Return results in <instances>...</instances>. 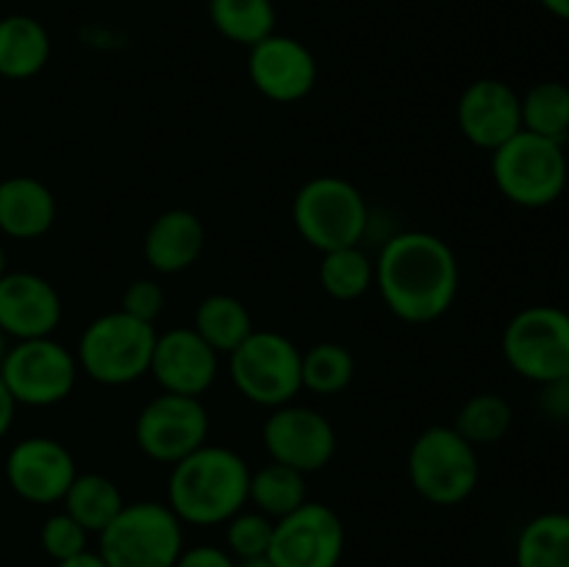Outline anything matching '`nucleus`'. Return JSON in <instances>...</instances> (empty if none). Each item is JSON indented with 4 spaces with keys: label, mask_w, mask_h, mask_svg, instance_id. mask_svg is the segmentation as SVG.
Masks as SVG:
<instances>
[{
    "label": "nucleus",
    "mask_w": 569,
    "mask_h": 567,
    "mask_svg": "<svg viewBox=\"0 0 569 567\" xmlns=\"http://www.w3.org/2000/svg\"><path fill=\"white\" fill-rule=\"evenodd\" d=\"M267 556L276 567H339L345 556V523L331 506L306 500L276 520Z\"/></svg>",
    "instance_id": "obj_12"
},
{
    "label": "nucleus",
    "mask_w": 569,
    "mask_h": 567,
    "mask_svg": "<svg viewBox=\"0 0 569 567\" xmlns=\"http://www.w3.org/2000/svg\"><path fill=\"white\" fill-rule=\"evenodd\" d=\"M6 272H9V267H6V248L0 245V278H3Z\"/></svg>",
    "instance_id": "obj_41"
},
{
    "label": "nucleus",
    "mask_w": 569,
    "mask_h": 567,
    "mask_svg": "<svg viewBox=\"0 0 569 567\" xmlns=\"http://www.w3.org/2000/svg\"><path fill=\"white\" fill-rule=\"evenodd\" d=\"M39 543H42V550L53 561L72 559V556L89 550V531L76 520L72 515H67L64 509L53 511L48 520L39 528Z\"/></svg>",
    "instance_id": "obj_32"
},
{
    "label": "nucleus",
    "mask_w": 569,
    "mask_h": 567,
    "mask_svg": "<svg viewBox=\"0 0 569 567\" xmlns=\"http://www.w3.org/2000/svg\"><path fill=\"white\" fill-rule=\"evenodd\" d=\"M522 131L565 145L569 137V87L561 81H539L520 94Z\"/></svg>",
    "instance_id": "obj_29"
},
{
    "label": "nucleus",
    "mask_w": 569,
    "mask_h": 567,
    "mask_svg": "<svg viewBox=\"0 0 569 567\" xmlns=\"http://www.w3.org/2000/svg\"><path fill=\"white\" fill-rule=\"evenodd\" d=\"M306 500H309V487H306L303 472L278 465V461L250 472L248 504H253L256 511L267 515L270 520H281L289 511L300 509Z\"/></svg>",
    "instance_id": "obj_26"
},
{
    "label": "nucleus",
    "mask_w": 569,
    "mask_h": 567,
    "mask_svg": "<svg viewBox=\"0 0 569 567\" xmlns=\"http://www.w3.org/2000/svg\"><path fill=\"white\" fill-rule=\"evenodd\" d=\"M50 33L37 17L6 14L0 17V78L28 81L48 67Z\"/></svg>",
    "instance_id": "obj_21"
},
{
    "label": "nucleus",
    "mask_w": 569,
    "mask_h": 567,
    "mask_svg": "<svg viewBox=\"0 0 569 567\" xmlns=\"http://www.w3.org/2000/svg\"><path fill=\"white\" fill-rule=\"evenodd\" d=\"M237 567H276L270 556H253V559H237Z\"/></svg>",
    "instance_id": "obj_39"
},
{
    "label": "nucleus",
    "mask_w": 569,
    "mask_h": 567,
    "mask_svg": "<svg viewBox=\"0 0 569 567\" xmlns=\"http://www.w3.org/2000/svg\"><path fill=\"white\" fill-rule=\"evenodd\" d=\"M261 439L270 461L311 476L326 470L337 456V431L322 411L303 404H287L270 409L261 428Z\"/></svg>",
    "instance_id": "obj_13"
},
{
    "label": "nucleus",
    "mask_w": 569,
    "mask_h": 567,
    "mask_svg": "<svg viewBox=\"0 0 569 567\" xmlns=\"http://www.w3.org/2000/svg\"><path fill=\"white\" fill-rule=\"evenodd\" d=\"M503 359L526 381L545 387L569 376V311L537 304L517 311L503 328Z\"/></svg>",
    "instance_id": "obj_9"
},
{
    "label": "nucleus",
    "mask_w": 569,
    "mask_h": 567,
    "mask_svg": "<svg viewBox=\"0 0 569 567\" xmlns=\"http://www.w3.org/2000/svg\"><path fill=\"white\" fill-rule=\"evenodd\" d=\"M303 350L272 328H256L228 354V376L244 400L264 409L287 406L303 392L300 381Z\"/></svg>",
    "instance_id": "obj_8"
},
{
    "label": "nucleus",
    "mask_w": 569,
    "mask_h": 567,
    "mask_svg": "<svg viewBox=\"0 0 569 567\" xmlns=\"http://www.w3.org/2000/svg\"><path fill=\"white\" fill-rule=\"evenodd\" d=\"M64 511L76 517L89 534H100L126 506L122 489L103 472H78L64 495Z\"/></svg>",
    "instance_id": "obj_24"
},
{
    "label": "nucleus",
    "mask_w": 569,
    "mask_h": 567,
    "mask_svg": "<svg viewBox=\"0 0 569 567\" xmlns=\"http://www.w3.org/2000/svg\"><path fill=\"white\" fill-rule=\"evenodd\" d=\"M248 78L272 103H298L317 87V59L300 39L270 33L248 48Z\"/></svg>",
    "instance_id": "obj_15"
},
{
    "label": "nucleus",
    "mask_w": 569,
    "mask_h": 567,
    "mask_svg": "<svg viewBox=\"0 0 569 567\" xmlns=\"http://www.w3.org/2000/svg\"><path fill=\"white\" fill-rule=\"evenodd\" d=\"M539 409L548 420L569 422V376L545 384L539 395Z\"/></svg>",
    "instance_id": "obj_34"
},
{
    "label": "nucleus",
    "mask_w": 569,
    "mask_h": 567,
    "mask_svg": "<svg viewBox=\"0 0 569 567\" xmlns=\"http://www.w3.org/2000/svg\"><path fill=\"white\" fill-rule=\"evenodd\" d=\"M206 248V226L194 211L167 209L144 233V261L159 276H178L198 265Z\"/></svg>",
    "instance_id": "obj_19"
},
{
    "label": "nucleus",
    "mask_w": 569,
    "mask_h": 567,
    "mask_svg": "<svg viewBox=\"0 0 569 567\" xmlns=\"http://www.w3.org/2000/svg\"><path fill=\"white\" fill-rule=\"evenodd\" d=\"M456 122L467 142L492 153L522 131L520 94L500 78H478L461 92Z\"/></svg>",
    "instance_id": "obj_17"
},
{
    "label": "nucleus",
    "mask_w": 569,
    "mask_h": 567,
    "mask_svg": "<svg viewBox=\"0 0 569 567\" xmlns=\"http://www.w3.org/2000/svg\"><path fill=\"white\" fill-rule=\"evenodd\" d=\"M492 178L498 192L520 209H545L565 195L569 161L565 145L520 131L492 150Z\"/></svg>",
    "instance_id": "obj_6"
},
{
    "label": "nucleus",
    "mask_w": 569,
    "mask_h": 567,
    "mask_svg": "<svg viewBox=\"0 0 569 567\" xmlns=\"http://www.w3.org/2000/svg\"><path fill=\"white\" fill-rule=\"evenodd\" d=\"M217 370L220 354L192 326H178L156 337L150 376L161 392L200 398L217 381Z\"/></svg>",
    "instance_id": "obj_16"
},
{
    "label": "nucleus",
    "mask_w": 569,
    "mask_h": 567,
    "mask_svg": "<svg viewBox=\"0 0 569 567\" xmlns=\"http://www.w3.org/2000/svg\"><path fill=\"white\" fill-rule=\"evenodd\" d=\"M356 378V359L345 345L339 342H317L303 350L300 361V381L303 389L331 398V395L345 392Z\"/></svg>",
    "instance_id": "obj_30"
},
{
    "label": "nucleus",
    "mask_w": 569,
    "mask_h": 567,
    "mask_svg": "<svg viewBox=\"0 0 569 567\" xmlns=\"http://www.w3.org/2000/svg\"><path fill=\"white\" fill-rule=\"evenodd\" d=\"M76 476V459L53 437H26L6 456V484L26 504H61Z\"/></svg>",
    "instance_id": "obj_14"
},
{
    "label": "nucleus",
    "mask_w": 569,
    "mask_h": 567,
    "mask_svg": "<svg viewBox=\"0 0 569 567\" xmlns=\"http://www.w3.org/2000/svg\"><path fill=\"white\" fill-rule=\"evenodd\" d=\"M272 528H276V520L256 509H242L226 523V550L233 559L267 556L272 543Z\"/></svg>",
    "instance_id": "obj_31"
},
{
    "label": "nucleus",
    "mask_w": 569,
    "mask_h": 567,
    "mask_svg": "<svg viewBox=\"0 0 569 567\" xmlns=\"http://www.w3.org/2000/svg\"><path fill=\"white\" fill-rule=\"evenodd\" d=\"M376 287L398 320L426 326L459 298L461 267L453 248L431 231L395 233L376 259Z\"/></svg>",
    "instance_id": "obj_1"
},
{
    "label": "nucleus",
    "mask_w": 569,
    "mask_h": 567,
    "mask_svg": "<svg viewBox=\"0 0 569 567\" xmlns=\"http://www.w3.org/2000/svg\"><path fill=\"white\" fill-rule=\"evenodd\" d=\"M539 3H542V9L548 11V14L569 22V0H539Z\"/></svg>",
    "instance_id": "obj_38"
},
{
    "label": "nucleus",
    "mask_w": 569,
    "mask_h": 567,
    "mask_svg": "<svg viewBox=\"0 0 569 567\" xmlns=\"http://www.w3.org/2000/svg\"><path fill=\"white\" fill-rule=\"evenodd\" d=\"M409 484L433 506H459L481 481L478 448L453 426H431L411 442L406 459Z\"/></svg>",
    "instance_id": "obj_7"
},
{
    "label": "nucleus",
    "mask_w": 569,
    "mask_h": 567,
    "mask_svg": "<svg viewBox=\"0 0 569 567\" xmlns=\"http://www.w3.org/2000/svg\"><path fill=\"white\" fill-rule=\"evenodd\" d=\"M156 337V326L137 320L122 309L100 315L78 339V367L103 387H126L150 372Z\"/></svg>",
    "instance_id": "obj_3"
},
{
    "label": "nucleus",
    "mask_w": 569,
    "mask_h": 567,
    "mask_svg": "<svg viewBox=\"0 0 569 567\" xmlns=\"http://www.w3.org/2000/svg\"><path fill=\"white\" fill-rule=\"evenodd\" d=\"M56 567H109V565H106L103 556H100L98 550H83V554L72 556V559L56 561Z\"/></svg>",
    "instance_id": "obj_37"
},
{
    "label": "nucleus",
    "mask_w": 569,
    "mask_h": 567,
    "mask_svg": "<svg viewBox=\"0 0 569 567\" xmlns=\"http://www.w3.org/2000/svg\"><path fill=\"white\" fill-rule=\"evenodd\" d=\"M61 315V295L48 278L26 270L0 278V331L11 342L53 337Z\"/></svg>",
    "instance_id": "obj_18"
},
{
    "label": "nucleus",
    "mask_w": 569,
    "mask_h": 567,
    "mask_svg": "<svg viewBox=\"0 0 569 567\" xmlns=\"http://www.w3.org/2000/svg\"><path fill=\"white\" fill-rule=\"evenodd\" d=\"M78 372L81 367H78L76 350L67 348L56 337L11 342L0 365V378L14 404L31 406V409H48L70 398Z\"/></svg>",
    "instance_id": "obj_10"
},
{
    "label": "nucleus",
    "mask_w": 569,
    "mask_h": 567,
    "mask_svg": "<svg viewBox=\"0 0 569 567\" xmlns=\"http://www.w3.org/2000/svg\"><path fill=\"white\" fill-rule=\"evenodd\" d=\"M194 331L217 350V354H231L237 350L250 334L256 331L253 317H250L248 306L228 292L206 295L194 309Z\"/></svg>",
    "instance_id": "obj_22"
},
{
    "label": "nucleus",
    "mask_w": 569,
    "mask_h": 567,
    "mask_svg": "<svg viewBox=\"0 0 569 567\" xmlns=\"http://www.w3.org/2000/svg\"><path fill=\"white\" fill-rule=\"evenodd\" d=\"M183 548V523L167 500L126 504L98 534V554L109 567H176Z\"/></svg>",
    "instance_id": "obj_4"
},
{
    "label": "nucleus",
    "mask_w": 569,
    "mask_h": 567,
    "mask_svg": "<svg viewBox=\"0 0 569 567\" xmlns=\"http://www.w3.org/2000/svg\"><path fill=\"white\" fill-rule=\"evenodd\" d=\"M292 222L306 245L328 253L361 245L370 226V206L348 178L317 176L295 192Z\"/></svg>",
    "instance_id": "obj_5"
},
{
    "label": "nucleus",
    "mask_w": 569,
    "mask_h": 567,
    "mask_svg": "<svg viewBox=\"0 0 569 567\" xmlns=\"http://www.w3.org/2000/svg\"><path fill=\"white\" fill-rule=\"evenodd\" d=\"M317 278L322 292L331 295L333 300H359L376 284V261L361 250V245L328 250L322 253Z\"/></svg>",
    "instance_id": "obj_27"
},
{
    "label": "nucleus",
    "mask_w": 569,
    "mask_h": 567,
    "mask_svg": "<svg viewBox=\"0 0 569 567\" xmlns=\"http://www.w3.org/2000/svg\"><path fill=\"white\" fill-rule=\"evenodd\" d=\"M517 567H569V515L542 511L520 528L515 543Z\"/></svg>",
    "instance_id": "obj_23"
},
{
    "label": "nucleus",
    "mask_w": 569,
    "mask_h": 567,
    "mask_svg": "<svg viewBox=\"0 0 569 567\" xmlns=\"http://www.w3.org/2000/svg\"><path fill=\"white\" fill-rule=\"evenodd\" d=\"M164 306H167V292L156 278H137L126 287L120 298V309L126 315L137 317V320L150 322L156 326L161 315H164Z\"/></svg>",
    "instance_id": "obj_33"
},
{
    "label": "nucleus",
    "mask_w": 569,
    "mask_h": 567,
    "mask_svg": "<svg viewBox=\"0 0 569 567\" xmlns=\"http://www.w3.org/2000/svg\"><path fill=\"white\" fill-rule=\"evenodd\" d=\"M9 348H11V339L6 337L3 331H0V365H3V359H6V354H9Z\"/></svg>",
    "instance_id": "obj_40"
},
{
    "label": "nucleus",
    "mask_w": 569,
    "mask_h": 567,
    "mask_svg": "<svg viewBox=\"0 0 569 567\" xmlns=\"http://www.w3.org/2000/svg\"><path fill=\"white\" fill-rule=\"evenodd\" d=\"M211 420L203 400L189 395L161 392L139 409L133 439L148 459L176 465L209 442Z\"/></svg>",
    "instance_id": "obj_11"
},
{
    "label": "nucleus",
    "mask_w": 569,
    "mask_h": 567,
    "mask_svg": "<svg viewBox=\"0 0 569 567\" xmlns=\"http://www.w3.org/2000/svg\"><path fill=\"white\" fill-rule=\"evenodd\" d=\"M59 206L44 181L11 176L0 181V233L9 239H39L53 228Z\"/></svg>",
    "instance_id": "obj_20"
},
{
    "label": "nucleus",
    "mask_w": 569,
    "mask_h": 567,
    "mask_svg": "<svg viewBox=\"0 0 569 567\" xmlns=\"http://www.w3.org/2000/svg\"><path fill=\"white\" fill-rule=\"evenodd\" d=\"M515 422V411L511 404L498 392H478L461 404L456 411L450 426L461 434L476 448H487V445H498L506 439Z\"/></svg>",
    "instance_id": "obj_28"
},
{
    "label": "nucleus",
    "mask_w": 569,
    "mask_h": 567,
    "mask_svg": "<svg viewBox=\"0 0 569 567\" xmlns=\"http://www.w3.org/2000/svg\"><path fill=\"white\" fill-rule=\"evenodd\" d=\"M250 467L226 445H209L176 461L167 478V506L183 526H226L248 506Z\"/></svg>",
    "instance_id": "obj_2"
},
{
    "label": "nucleus",
    "mask_w": 569,
    "mask_h": 567,
    "mask_svg": "<svg viewBox=\"0 0 569 567\" xmlns=\"http://www.w3.org/2000/svg\"><path fill=\"white\" fill-rule=\"evenodd\" d=\"M209 20L222 39L253 48L276 33L278 11L272 0H209Z\"/></svg>",
    "instance_id": "obj_25"
},
{
    "label": "nucleus",
    "mask_w": 569,
    "mask_h": 567,
    "mask_svg": "<svg viewBox=\"0 0 569 567\" xmlns=\"http://www.w3.org/2000/svg\"><path fill=\"white\" fill-rule=\"evenodd\" d=\"M176 567H237V559L217 545H194V548H183Z\"/></svg>",
    "instance_id": "obj_35"
},
{
    "label": "nucleus",
    "mask_w": 569,
    "mask_h": 567,
    "mask_svg": "<svg viewBox=\"0 0 569 567\" xmlns=\"http://www.w3.org/2000/svg\"><path fill=\"white\" fill-rule=\"evenodd\" d=\"M14 415H17V404L14 398H11L9 389H6L3 378H0V439H3L6 434L11 431V426H14Z\"/></svg>",
    "instance_id": "obj_36"
}]
</instances>
